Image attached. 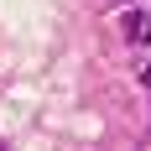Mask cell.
<instances>
[{
	"label": "cell",
	"instance_id": "cell-1",
	"mask_svg": "<svg viewBox=\"0 0 151 151\" xmlns=\"http://www.w3.org/2000/svg\"><path fill=\"white\" fill-rule=\"evenodd\" d=\"M120 31L130 37V42H151V11H130Z\"/></svg>",
	"mask_w": 151,
	"mask_h": 151
},
{
	"label": "cell",
	"instance_id": "cell-2",
	"mask_svg": "<svg viewBox=\"0 0 151 151\" xmlns=\"http://www.w3.org/2000/svg\"><path fill=\"white\" fill-rule=\"evenodd\" d=\"M146 83H151V68H146Z\"/></svg>",
	"mask_w": 151,
	"mask_h": 151
}]
</instances>
